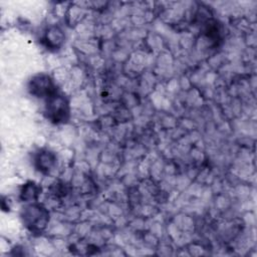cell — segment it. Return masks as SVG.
I'll list each match as a JSON object with an SVG mask.
<instances>
[{
  "label": "cell",
  "instance_id": "1",
  "mask_svg": "<svg viewBox=\"0 0 257 257\" xmlns=\"http://www.w3.org/2000/svg\"><path fill=\"white\" fill-rule=\"evenodd\" d=\"M46 116L54 123L65 122L69 116L68 101L63 95L54 93L47 98L45 107Z\"/></svg>",
  "mask_w": 257,
  "mask_h": 257
},
{
  "label": "cell",
  "instance_id": "2",
  "mask_svg": "<svg viewBox=\"0 0 257 257\" xmlns=\"http://www.w3.org/2000/svg\"><path fill=\"white\" fill-rule=\"evenodd\" d=\"M25 226L33 232H40L49 220V213L40 205H30L25 208L22 214Z\"/></svg>",
  "mask_w": 257,
  "mask_h": 257
},
{
  "label": "cell",
  "instance_id": "3",
  "mask_svg": "<svg viewBox=\"0 0 257 257\" xmlns=\"http://www.w3.org/2000/svg\"><path fill=\"white\" fill-rule=\"evenodd\" d=\"M30 92L37 97H44L47 98L55 93V88L53 85L52 80L48 75L45 74H38L34 76L30 80L29 84Z\"/></svg>",
  "mask_w": 257,
  "mask_h": 257
},
{
  "label": "cell",
  "instance_id": "4",
  "mask_svg": "<svg viewBox=\"0 0 257 257\" xmlns=\"http://www.w3.org/2000/svg\"><path fill=\"white\" fill-rule=\"evenodd\" d=\"M35 163L37 169L41 173L48 174L54 169L56 165V156L52 152L44 150L37 154L35 158Z\"/></svg>",
  "mask_w": 257,
  "mask_h": 257
},
{
  "label": "cell",
  "instance_id": "5",
  "mask_svg": "<svg viewBox=\"0 0 257 257\" xmlns=\"http://www.w3.org/2000/svg\"><path fill=\"white\" fill-rule=\"evenodd\" d=\"M64 35L58 27L49 28L44 35V42L49 48H59L63 43Z\"/></svg>",
  "mask_w": 257,
  "mask_h": 257
},
{
  "label": "cell",
  "instance_id": "6",
  "mask_svg": "<svg viewBox=\"0 0 257 257\" xmlns=\"http://www.w3.org/2000/svg\"><path fill=\"white\" fill-rule=\"evenodd\" d=\"M40 188L33 182L27 183L21 193H20V198L21 200H23L24 202H29V201H34L37 199L39 193H40Z\"/></svg>",
  "mask_w": 257,
  "mask_h": 257
}]
</instances>
